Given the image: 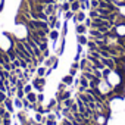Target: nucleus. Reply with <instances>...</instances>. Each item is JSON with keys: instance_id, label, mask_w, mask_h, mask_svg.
<instances>
[{"instance_id": "0eeeda50", "label": "nucleus", "mask_w": 125, "mask_h": 125, "mask_svg": "<svg viewBox=\"0 0 125 125\" xmlns=\"http://www.w3.org/2000/svg\"><path fill=\"white\" fill-rule=\"evenodd\" d=\"M49 35H50V38H52L53 41H56V40L59 38V32H57V31H50Z\"/></svg>"}, {"instance_id": "423d86ee", "label": "nucleus", "mask_w": 125, "mask_h": 125, "mask_svg": "<svg viewBox=\"0 0 125 125\" xmlns=\"http://www.w3.org/2000/svg\"><path fill=\"white\" fill-rule=\"evenodd\" d=\"M84 18H85V15H84L83 12H80L77 16H74V21H75V22H80V21H84Z\"/></svg>"}, {"instance_id": "c9c22d12", "label": "nucleus", "mask_w": 125, "mask_h": 125, "mask_svg": "<svg viewBox=\"0 0 125 125\" xmlns=\"http://www.w3.org/2000/svg\"><path fill=\"white\" fill-rule=\"evenodd\" d=\"M85 25H87V27H91V19H87V21H85Z\"/></svg>"}, {"instance_id": "7c9ffc66", "label": "nucleus", "mask_w": 125, "mask_h": 125, "mask_svg": "<svg viewBox=\"0 0 125 125\" xmlns=\"http://www.w3.org/2000/svg\"><path fill=\"white\" fill-rule=\"evenodd\" d=\"M85 65H87V60H85V59L81 60V68H83V69H85Z\"/></svg>"}, {"instance_id": "9b49d317", "label": "nucleus", "mask_w": 125, "mask_h": 125, "mask_svg": "<svg viewBox=\"0 0 125 125\" xmlns=\"http://www.w3.org/2000/svg\"><path fill=\"white\" fill-rule=\"evenodd\" d=\"M78 9H80V3H78V2L71 3V10H72V12H77Z\"/></svg>"}, {"instance_id": "6ab92c4d", "label": "nucleus", "mask_w": 125, "mask_h": 125, "mask_svg": "<svg viewBox=\"0 0 125 125\" xmlns=\"http://www.w3.org/2000/svg\"><path fill=\"white\" fill-rule=\"evenodd\" d=\"M37 74H38V77L43 78V75H46V69H44V68H38V69H37Z\"/></svg>"}, {"instance_id": "f03ea898", "label": "nucleus", "mask_w": 125, "mask_h": 125, "mask_svg": "<svg viewBox=\"0 0 125 125\" xmlns=\"http://www.w3.org/2000/svg\"><path fill=\"white\" fill-rule=\"evenodd\" d=\"M3 104H5V107H6V110H8V112H10V113H12V112L15 110V109H13V104H12V100H10L9 97L3 102Z\"/></svg>"}, {"instance_id": "473e14b6", "label": "nucleus", "mask_w": 125, "mask_h": 125, "mask_svg": "<svg viewBox=\"0 0 125 125\" xmlns=\"http://www.w3.org/2000/svg\"><path fill=\"white\" fill-rule=\"evenodd\" d=\"M65 18H72V12H69V10H68V12L65 13Z\"/></svg>"}, {"instance_id": "39448f33", "label": "nucleus", "mask_w": 125, "mask_h": 125, "mask_svg": "<svg viewBox=\"0 0 125 125\" xmlns=\"http://www.w3.org/2000/svg\"><path fill=\"white\" fill-rule=\"evenodd\" d=\"M25 97L30 103H37V96L34 93H28V94H25Z\"/></svg>"}, {"instance_id": "f257e3e1", "label": "nucleus", "mask_w": 125, "mask_h": 125, "mask_svg": "<svg viewBox=\"0 0 125 125\" xmlns=\"http://www.w3.org/2000/svg\"><path fill=\"white\" fill-rule=\"evenodd\" d=\"M15 52H16V56H18L19 59H24V60H27L28 63H30V62H32V59H31V56L28 54L27 49L24 47L22 41H16V46H15Z\"/></svg>"}, {"instance_id": "c756f323", "label": "nucleus", "mask_w": 125, "mask_h": 125, "mask_svg": "<svg viewBox=\"0 0 125 125\" xmlns=\"http://www.w3.org/2000/svg\"><path fill=\"white\" fill-rule=\"evenodd\" d=\"M24 91H25V94L31 93V87H30V85H24Z\"/></svg>"}, {"instance_id": "79ce46f5", "label": "nucleus", "mask_w": 125, "mask_h": 125, "mask_svg": "<svg viewBox=\"0 0 125 125\" xmlns=\"http://www.w3.org/2000/svg\"><path fill=\"white\" fill-rule=\"evenodd\" d=\"M31 122H32V121H31ZM31 122H30V124H25V125H31Z\"/></svg>"}, {"instance_id": "dca6fc26", "label": "nucleus", "mask_w": 125, "mask_h": 125, "mask_svg": "<svg viewBox=\"0 0 125 125\" xmlns=\"http://www.w3.org/2000/svg\"><path fill=\"white\" fill-rule=\"evenodd\" d=\"M80 83H81V87H88V80H87V78L83 77V78L80 80Z\"/></svg>"}, {"instance_id": "4468645a", "label": "nucleus", "mask_w": 125, "mask_h": 125, "mask_svg": "<svg viewBox=\"0 0 125 125\" xmlns=\"http://www.w3.org/2000/svg\"><path fill=\"white\" fill-rule=\"evenodd\" d=\"M77 32L78 34H84L85 32V27L84 25H77Z\"/></svg>"}, {"instance_id": "6e6552de", "label": "nucleus", "mask_w": 125, "mask_h": 125, "mask_svg": "<svg viewBox=\"0 0 125 125\" xmlns=\"http://www.w3.org/2000/svg\"><path fill=\"white\" fill-rule=\"evenodd\" d=\"M24 96H25V91H24V88H18V90H16V97L22 100V99H24Z\"/></svg>"}, {"instance_id": "ea45409f", "label": "nucleus", "mask_w": 125, "mask_h": 125, "mask_svg": "<svg viewBox=\"0 0 125 125\" xmlns=\"http://www.w3.org/2000/svg\"><path fill=\"white\" fill-rule=\"evenodd\" d=\"M72 68H74V69H77V68H78V63H77V62H75V63H72Z\"/></svg>"}, {"instance_id": "bb28decb", "label": "nucleus", "mask_w": 125, "mask_h": 125, "mask_svg": "<svg viewBox=\"0 0 125 125\" xmlns=\"http://www.w3.org/2000/svg\"><path fill=\"white\" fill-rule=\"evenodd\" d=\"M15 106H16V107H22V100H21V99H16V100H15Z\"/></svg>"}, {"instance_id": "a878e982", "label": "nucleus", "mask_w": 125, "mask_h": 125, "mask_svg": "<svg viewBox=\"0 0 125 125\" xmlns=\"http://www.w3.org/2000/svg\"><path fill=\"white\" fill-rule=\"evenodd\" d=\"M110 71H112V69H109V68H107V69H103V77H104V78H107V77H109V74H110Z\"/></svg>"}, {"instance_id": "cd10ccee", "label": "nucleus", "mask_w": 125, "mask_h": 125, "mask_svg": "<svg viewBox=\"0 0 125 125\" xmlns=\"http://www.w3.org/2000/svg\"><path fill=\"white\" fill-rule=\"evenodd\" d=\"M22 104H24V107H30V102L27 100V97L22 99Z\"/></svg>"}, {"instance_id": "2eb2a0df", "label": "nucleus", "mask_w": 125, "mask_h": 125, "mask_svg": "<svg viewBox=\"0 0 125 125\" xmlns=\"http://www.w3.org/2000/svg\"><path fill=\"white\" fill-rule=\"evenodd\" d=\"M78 41H80V44H87L88 41H87V38L83 35V34H80V37H78Z\"/></svg>"}, {"instance_id": "2f4dec72", "label": "nucleus", "mask_w": 125, "mask_h": 125, "mask_svg": "<svg viewBox=\"0 0 125 125\" xmlns=\"http://www.w3.org/2000/svg\"><path fill=\"white\" fill-rule=\"evenodd\" d=\"M43 99H44V96H43V93L37 96V100H38V102H43Z\"/></svg>"}, {"instance_id": "58836bf2", "label": "nucleus", "mask_w": 125, "mask_h": 125, "mask_svg": "<svg viewBox=\"0 0 125 125\" xmlns=\"http://www.w3.org/2000/svg\"><path fill=\"white\" fill-rule=\"evenodd\" d=\"M63 88H65V84H63V83L59 84V90H63Z\"/></svg>"}, {"instance_id": "ddd939ff", "label": "nucleus", "mask_w": 125, "mask_h": 125, "mask_svg": "<svg viewBox=\"0 0 125 125\" xmlns=\"http://www.w3.org/2000/svg\"><path fill=\"white\" fill-rule=\"evenodd\" d=\"M62 83L63 84H72V77H63V80H62Z\"/></svg>"}, {"instance_id": "b1692460", "label": "nucleus", "mask_w": 125, "mask_h": 125, "mask_svg": "<svg viewBox=\"0 0 125 125\" xmlns=\"http://www.w3.org/2000/svg\"><path fill=\"white\" fill-rule=\"evenodd\" d=\"M62 9H63L65 12H68L71 9V3H63V6H62Z\"/></svg>"}, {"instance_id": "aec40b11", "label": "nucleus", "mask_w": 125, "mask_h": 125, "mask_svg": "<svg viewBox=\"0 0 125 125\" xmlns=\"http://www.w3.org/2000/svg\"><path fill=\"white\" fill-rule=\"evenodd\" d=\"M90 16L94 19V18H97V16H99V12H97L96 9H93V10H90Z\"/></svg>"}, {"instance_id": "a211bd4d", "label": "nucleus", "mask_w": 125, "mask_h": 125, "mask_svg": "<svg viewBox=\"0 0 125 125\" xmlns=\"http://www.w3.org/2000/svg\"><path fill=\"white\" fill-rule=\"evenodd\" d=\"M8 110H6V107H5V104H0V116H5V113H6Z\"/></svg>"}, {"instance_id": "393cba45", "label": "nucleus", "mask_w": 125, "mask_h": 125, "mask_svg": "<svg viewBox=\"0 0 125 125\" xmlns=\"http://www.w3.org/2000/svg\"><path fill=\"white\" fill-rule=\"evenodd\" d=\"M10 63H12L13 68H18V66H19V59H15L13 62H10Z\"/></svg>"}, {"instance_id": "4be33fe9", "label": "nucleus", "mask_w": 125, "mask_h": 125, "mask_svg": "<svg viewBox=\"0 0 125 125\" xmlns=\"http://www.w3.org/2000/svg\"><path fill=\"white\" fill-rule=\"evenodd\" d=\"M69 110H71L72 113H75V112H78V104H77V103H74V104H72V106L69 107Z\"/></svg>"}, {"instance_id": "a19ab883", "label": "nucleus", "mask_w": 125, "mask_h": 125, "mask_svg": "<svg viewBox=\"0 0 125 125\" xmlns=\"http://www.w3.org/2000/svg\"><path fill=\"white\" fill-rule=\"evenodd\" d=\"M2 122H3V118H2V116H0V125H2Z\"/></svg>"}, {"instance_id": "37998d69", "label": "nucleus", "mask_w": 125, "mask_h": 125, "mask_svg": "<svg viewBox=\"0 0 125 125\" xmlns=\"http://www.w3.org/2000/svg\"><path fill=\"white\" fill-rule=\"evenodd\" d=\"M34 125H43V124H34Z\"/></svg>"}, {"instance_id": "5701e85b", "label": "nucleus", "mask_w": 125, "mask_h": 125, "mask_svg": "<svg viewBox=\"0 0 125 125\" xmlns=\"http://www.w3.org/2000/svg\"><path fill=\"white\" fill-rule=\"evenodd\" d=\"M99 3H100L99 0H91V8H93V9H97V8H99Z\"/></svg>"}, {"instance_id": "7ed1b4c3", "label": "nucleus", "mask_w": 125, "mask_h": 125, "mask_svg": "<svg viewBox=\"0 0 125 125\" xmlns=\"http://www.w3.org/2000/svg\"><path fill=\"white\" fill-rule=\"evenodd\" d=\"M57 8H59V6H57L56 3H54V5H47V8H46V12H44V13L50 16V15H52V13H53V12H54Z\"/></svg>"}, {"instance_id": "412c9836", "label": "nucleus", "mask_w": 125, "mask_h": 125, "mask_svg": "<svg viewBox=\"0 0 125 125\" xmlns=\"http://www.w3.org/2000/svg\"><path fill=\"white\" fill-rule=\"evenodd\" d=\"M65 102V106L66 107H71L72 104H74V100H71V99H66V100H63Z\"/></svg>"}, {"instance_id": "20e7f679", "label": "nucleus", "mask_w": 125, "mask_h": 125, "mask_svg": "<svg viewBox=\"0 0 125 125\" xmlns=\"http://www.w3.org/2000/svg\"><path fill=\"white\" fill-rule=\"evenodd\" d=\"M8 56H9L10 62H13L15 59H18V56H16V52H15V49H9V50H8Z\"/></svg>"}, {"instance_id": "f704fd0d", "label": "nucleus", "mask_w": 125, "mask_h": 125, "mask_svg": "<svg viewBox=\"0 0 125 125\" xmlns=\"http://www.w3.org/2000/svg\"><path fill=\"white\" fill-rule=\"evenodd\" d=\"M43 53H44V54H43V56H44V57H49V56H50V54H49V50H47V49H46V50H44V52H43Z\"/></svg>"}, {"instance_id": "1a4fd4ad", "label": "nucleus", "mask_w": 125, "mask_h": 125, "mask_svg": "<svg viewBox=\"0 0 125 125\" xmlns=\"http://www.w3.org/2000/svg\"><path fill=\"white\" fill-rule=\"evenodd\" d=\"M106 122V116H103V115H97V124L99 125H103Z\"/></svg>"}, {"instance_id": "4c0bfd02", "label": "nucleus", "mask_w": 125, "mask_h": 125, "mask_svg": "<svg viewBox=\"0 0 125 125\" xmlns=\"http://www.w3.org/2000/svg\"><path fill=\"white\" fill-rule=\"evenodd\" d=\"M47 125H56V122L54 121H47Z\"/></svg>"}, {"instance_id": "f3484780", "label": "nucleus", "mask_w": 125, "mask_h": 125, "mask_svg": "<svg viewBox=\"0 0 125 125\" xmlns=\"http://www.w3.org/2000/svg\"><path fill=\"white\" fill-rule=\"evenodd\" d=\"M0 91H2V93H6V91H8L6 85L3 84V80H0Z\"/></svg>"}, {"instance_id": "72a5a7b5", "label": "nucleus", "mask_w": 125, "mask_h": 125, "mask_svg": "<svg viewBox=\"0 0 125 125\" xmlns=\"http://www.w3.org/2000/svg\"><path fill=\"white\" fill-rule=\"evenodd\" d=\"M35 119H37V121H40V122H43V121H41V119H43V118H41V113H37Z\"/></svg>"}, {"instance_id": "c85d7f7f", "label": "nucleus", "mask_w": 125, "mask_h": 125, "mask_svg": "<svg viewBox=\"0 0 125 125\" xmlns=\"http://www.w3.org/2000/svg\"><path fill=\"white\" fill-rule=\"evenodd\" d=\"M62 125H74V124H72V121H69V119H66V118H65V119H63V122H62Z\"/></svg>"}, {"instance_id": "9d476101", "label": "nucleus", "mask_w": 125, "mask_h": 125, "mask_svg": "<svg viewBox=\"0 0 125 125\" xmlns=\"http://www.w3.org/2000/svg\"><path fill=\"white\" fill-rule=\"evenodd\" d=\"M69 96H71V93H69V91H65V93L62 94V96H60L57 100H59V102H62V100H66V99H69Z\"/></svg>"}, {"instance_id": "e433bc0d", "label": "nucleus", "mask_w": 125, "mask_h": 125, "mask_svg": "<svg viewBox=\"0 0 125 125\" xmlns=\"http://www.w3.org/2000/svg\"><path fill=\"white\" fill-rule=\"evenodd\" d=\"M74 75H77V71L72 68V69H71V77H74Z\"/></svg>"}, {"instance_id": "f8f14e48", "label": "nucleus", "mask_w": 125, "mask_h": 125, "mask_svg": "<svg viewBox=\"0 0 125 125\" xmlns=\"http://www.w3.org/2000/svg\"><path fill=\"white\" fill-rule=\"evenodd\" d=\"M88 2H87V0H81V2H80V8L81 9H88Z\"/></svg>"}]
</instances>
